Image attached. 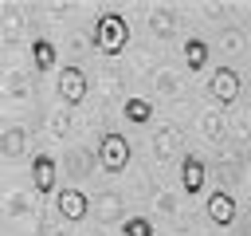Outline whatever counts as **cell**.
<instances>
[{
	"label": "cell",
	"mask_w": 251,
	"mask_h": 236,
	"mask_svg": "<svg viewBox=\"0 0 251 236\" xmlns=\"http://www.w3.org/2000/svg\"><path fill=\"white\" fill-rule=\"evenodd\" d=\"M122 114H126V122H133V126H145V122L153 118V102H149V98H137V94H129V98L122 102Z\"/></svg>",
	"instance_id": "12"
},
{
	"label": "cell",
	"mask_w": 251,
	"mask_h": 236,
	"mask_svg": "<svg viewBox=\"0 0 251 236\" xmlns=\"http://www.w3.org/2000/svg\"><path fill=\"white\" fill-rule=\"evenodd\" d=\"M208 90H212V98H216L220 106H231V102L239 98V75H235L231 67H216L212 79H208Z\"/></svg>",
	"instance_id": "6"
},
{
	"label": "cell",
	"mask_w": 251,
	"mask_h": 236,
	"mask_svg": "<svg viewBox=\"0 0 251 236\" xmlns=\"http://www.w3.org/2000/svg\"><path fill=\"white\" fill-rule=\"evenodd\" d=\"M204 212H208V220H212V224L231 228V224H235V197H231V193H224V189H216V193L208 197Z\"/></svg>",
	"instance_id": "8"
},
{
	"label": "cell",
	"mask_w": 251,
	"mask_h": 236,
	"mask_svg": "<svg viewBox=\"0 0 251 236\" xmlns=\"http://www.w3.org/2000/svg\"><path fill=\"white\" fill-rule=\"evenodd\" d=\"M129 153H133V146L126 142V134L106 130L98 138V165H102V173H122L129 165Z\"/></svg>",
	"instance_id": "2"
},
{
	"label": "cell",
	"mask_w": 251,
	"mask_h": 236,
	"mask_svg": "<svg viewBox=\"0 0 251 236\" xmlns=\"http://www.w3.org/2000/svg\"><path fill=\"white\" fill-rule=\"evenodd\" d=\"M31 63H35V71H43V75L55 71V67H59V47H55L51 39H43V35L31 39Z\"/></svg>",
	"instance_id": "9"
},
{
	"label": "cell",
	"mask_w": 251,
	"mask_h": 236,
	"mask_svg": "<svg viewBox=\"0 0 251 236\" xmlns=\"http://www.w3.org/2000/svg\"><path fill=\"white\" fill-rule=\"evenodd\" d=\"M24 149H27V130H24V126H12V130L0 134V153H4L8 161L24 157Z\"/></svg>",
	"instance_id": "10"
},
{
	"label": "cell",
	"mask_w": 251,
	"mask_h": 236,
	"mask_svg": "<svg viewBox=\"0 0 251 236\" xmlns=\"http://www.w3.org/2000/svg\"><path fill=\"white\" fill-rule=\"evenodd\" d=\"M204 134H208L212 142H224V118H220L216 110H208V114H204Z\"/></svg>",
	"instance_id": "15"
},
{
	"label": "cell",
	"mask_w": 251,
	"mask_h": 236,
	"mask_svg": "<svg viewBox=\"0 0 251 236\" xmlns=\"http://www.w3.org/2000/svg\"><path fill=\"white\" fill-rule=\"evenodd\" d=\"M126 43H129V24H126V16H122V12H102V16L94 20V47H98L102 55H122Z\"/></svg>",
	"instance_id": "1"
},
{
	"label": "cell",
	"mask_w": 251,
	"mask_h": 236,
	"mask_svg": "<svg viewBox=\"0 0 251 236\" xmlns=\"http://www.w3.org/2000/svg\"><path fill=\"white\" fill-rule=\"evenodd\" d=\"M55 181H59L55 157H51V153H35V157H31V185H35V193H39V197H55V193H59Z\"/></svg>",
	"instance_id": "4"
},
{
	"label": "cell",
	"mask_w": 251,
	"mask_h": 236,
	"mask_svg": "<svg viewBox=\"0 0 251 236\" xmlns=\"http://www.w3.org/2000/svg\"><path fill=\"white\" fill-rule=\"evenodd\" d=\"M204 181H208V165H204V157L184 153V161H180V189H184L188 197H196V193H204Z\"/></svg>",
	"instance_id": "7"
},
{
	"label": "cell",
	"mask_w": 251,
	"mask_h": 236,
	"mask_svg": "<svg viewBox=\"0 0 251 236\" xmlns=\"http://www.w3.org/2000/svg\"><path fill=\"white\" fill-rule=\"evenodd\" d=\"M122 236H157V228H153L149 216H126L122 220Z\"/></svg>",
	"instance_id": "13"
},
{
	"label": "cell",
	"mask_w": 251,
	"mask_h": 236,
	"mask_svg": "<svg viewBox=\"0 0 251 236\" xmlns=\"http://www.w3.org/2000/svg\"><path fill=\"white\" fill-rule=\"evenodd\" d=\"M173 142H176V134H173V130H165L161 138H153V153H157V157L165 161V157L173 153Z\"/></svg>",
	"instance_id": "16"
},
{
	"label": "cell",
	"mask_w": 251,
	"mask_h": 236,
	"mask_svg": "<svg viewBox=\"0 0 251 236\" xmlns=\"http://www.w3.org/2000/svg\"><path fill=\"white\" fill-rule=\"evenodd\" d=\"M184 63H188L192 75L208 67V43H204L200 35H188V39H184Z\"/></svg>",
	"instance_id": "11"
},
{
	"label": "cell",
	"mask_w": 251,
	"mask_h": 236,
	"mask_svg": "<svg viewBox=\"0 0 251 236\" xmlns=\"http://www.w3.org/2000/svg\"><path fill=\"white\" fill-rule=\"evenodd\" d=\"M149 31H153V35H161V39H165V35H173V16H169L165 8H153V12H149Z\"/></svg>",
	"instance_id": "14"
},
{
	"label": "cell",
	"mask_w": 251,
	"mask_h": 236,
	"mask_svg": "<svg viewBox=\"0 0 251 236\" xmlns=\"http://www.w3.org/2000/svg\"><path fill=\"white\" fill-rule=\"evenodd\" d=\"M55 90H59V98H63L67 106H78V102L90 94L86 71H82V67H75V63H67V67L59 71V79H55Z\"/></svg>",
	"instance_id": "3"
},
{
	"label": "cell",
	"mask_w": 251,
	"mask_h": 236,
	"mask_svg": "<svg viewBox=\"0 0 251 236\" xmlns=\"http://www.w3.org/2000/svg\"><path fill=\"white\" fill-rule=\"evenodd\" d=\"M55 208H59V216H63L67 224H78V220H86V212H90V197H86L82 189H59V193H55Z\"/></svg>",
	"instance_id": "5"
}]
</instances>
